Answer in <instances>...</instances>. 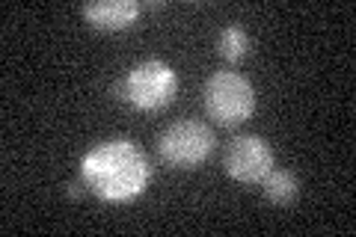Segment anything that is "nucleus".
Here are the masks:
<instances>
[{
    "mask_svg": "<svg viewBox=\"0 0 356 237\" xmlns=\"http://www.w3.org/2000/svg\"><path fill=\"white\" fill-rule=\"evenodd\" d=\"M152 166L131 140H107L89 149L81 161V181L104 202H131L149 187Z\"/></svg>",
    "mask_w": 356,
    "mask_h": 237,
    "instance_id": "obj_1",
    "label": "nucleus"
},
{
    "mask_svg": "<svg viewBox=\"0 0 356 237\" xmlns=\"http://www.w3.org/2000/svg\"><path fill=\"white\" fill-rule=\"evenodd\" d=\"M205 110L217 125L235 128L255 110V89L238 72H214L205 83Z\"/></svg>",
    "mask_w": 356,
    "mask_h": 237,
    "instance_id": "obj_2",
    "label": "nucleus"
},
{
    "mask_svg": "<svg viewBox=\"0 0 356 237\" xmlns=\"http://www.w3.org/2000/svg\"><path fill=\"white\" fill-rule=\"evenodd\" d=\"M178 89V74L163 60H143L125 74L119 95L137 110H161L172 101Z\"/></svg>",
    "mask_w": 356,
    "mask_h": 237,
    "instance_id": "obj_3",
    "label": "nucleus"
},
{
    "mask_svg": "<svg viewBox=\"0 0 356 237\" xmlns=\"http://www.w3.org/2000/svg\"><path fill=\"white\" fill-rule=\"evenodd\" d=\"M158 152L175 169H193L214 152V133L202 122H193V119L175 122V125L163 131Z\"/></svg>",
    "mask_w": 356,
    "mask_h": 237,
    "instance_id": "obj_4",
    "label": "nucleus"
},
{
    "mask_svg": "<svg viewBox=\"0 0 356 237\" xmlns=\"http://www.w3.org/2000/svg\"><path fill=\"white\" fill-rule=\"evenodd\" d=\"M273 169V149L255 133L235 137L226 149V172L241 184H261Z\"/></svg>",
    "mask_w": 356,
    "mask_h": 237,
    "instance_id": "obj_5",
    "label": "nucleus"
},
{
    "mask_svg": "<svg viewBox=\"0 0 356 237\" xmlns=\"http://www.w3.org/2000/svg\"><path fill=\"white\" fill-rule=\"evenodd\" d=\"M83 18L98 30H125L140 18L137 0H104V3H86Z\"/></svg>",
    "mask_w": 356,
    "mask_h": 237,
    "instance_id": "obj_6",
    "label": "nucleus"
},
{
    "mask_svg": "<svg viewBox=\"0 0 356 237\" xmlns=\"http://www.w3.org/2000/svg\"><path fill=\"white\" fill-rule=\"evenodd\" d=\"M261 187H264L267 202H273V205H291L300 196V181L288 169H270V175L261 181Z\"/></svg>",
    "mask_w": 356,
    "mask_h": 237,
    "instance_id": "obj_7",
    "label": "nucleus"
},
{
    "mask_svg": "<svg viewBox=\"0 0 356 237\" xmlns=\"http://www.w3.org/2000/svg\"><path fill=\"white\" fill-rule=\"evenodd\" d=\"M217 51H220V56L226 63H238V60H243V56L250 54V36L241 27L232 24V27H226V30L220 33Z\"/></svg>",
    "mask_w": 356,
    "mask_h": 237,
    "instance_id": "obj_8",
    "label": "nucleus"
},
{
    "mask_svg": "<svg viewBox=\"0 0 356 237\" xmlns=\"http://www.w3.org/2000/svg\"><path fill=\"white\" fill-rule=\"evenodd\" d=\"M83 187H86L83 181H72V184H69V196H72V199H81V196H83Z\"/></svg>",
    "mask_w": 356,
    "mask_h": 237,
    "instance_id": "obj_9",
    "label": "nucleus"
}]
</instances>
